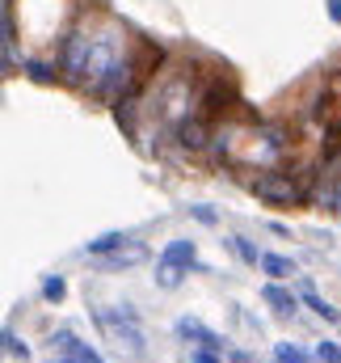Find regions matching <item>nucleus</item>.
Segmentation results:
<instances>
[{
  "label": "nucleus",
  "instance_id": "1",
  "mask_svg": "<svg viewBox=\"0 0 341 363\" xmlns=\"http://www.w3.org/2000/svg\"><path fill=\"white\" fill-rule=\"evenodd\" d=\"M249 190H253L257 199H265L270 207H295V203H308V194H304V186L299 178L287 169V165H274V169H261L253 182H249Z\"/></svg>",
  "mask_w": 341,
  "mask_h": 363
},
{
  "label": "nucleus",
  "instance_id": "2",
  "mask_svg": "<svg viewBox=\"0 0 341 363\" xmlns=\"http://www.w3.org/2000/svg\"><path fill=\"white\" fill-rule=\"evenodd\" d=\"M97 325L118 342V347H127V351H144L148 342H144V325H139V317H135V308H97Z\"/></svg>",
  "mask_w": 341,
  "mask_h": 363
},
{
  "label": "nucleus",
  "instance_id": "3",
  "mask_svg": "<svg viewBox=\"0 0 341 363\" xmlns=\"http://www.w3.org/2000/svg\"><path fill=\"white\" fill-rule=\"evenodd\" d=\"M181 271H202L194 241H169V245H165L161 267H156V283H161V287H177V283H181Z\"/></svg>",
  "mask_w": 341,
  "mask_h": 363
},
{
  "label": "nucleus",
  "instance_id": "4",
  "mask_svg": "<svg viewBox=\"0 0 341 363\" xmlns=\"http://www.w3.org/2000/svg\"><path fill=\"white\" fill-rule=\"evenodd\" d=\"M211 140H215V123L202 118L198 110L177 123V144H181L185 152H202V148H211Z\"/></svg>",
  "mask_w": 341,
  "mask_h": 363
},
{
  "label": "nucleus",
  "instance_id": "5",
  "mask_svg": "<svg viewBox=\"0 0 341 363\" xmlns=\"http://www.w3.org/2000/svg\"><path fill=\"white\" fill-rule=\"evenodd\" d=\"M177 338H185V342H194V347H207V351H224V338H219L215 330H207L202 321H194V317H181V321H177Z\"/></svg>",
  "mask_w": 341,
  "mask_h": 363
},
{
  "label": "nucleus",
  "instance_id": "6",
  "mask_svg": "<svg viewBox=\"0 0 341 363\" xmlns=\"http://www.w3.org/2000/svg\"><path fill=\"white\" fill-rule=\"evenodd\" d=\"M144 258H148V250L135 245V241H127V245H118L114 254H101L97 267H101V271H127V267H139Z\"/></svg>",
  "mask_w": 341,
  "mask_h": 363
},
{
  "label": "nucleus",
  "instance_id": "7",
  "mask_svg": "<svg viewBox=\"0 0 341 363\" xmlns=\"http://www.w3.org/2000/svg\"><path fill=\"white\" fill-rule=\"evenodd\" d=\"M261 300H265V304H270V308H274L278 317H291V313L299 308V300H295V296H291V291L282 287V279L265 283V287H261Z\"/></svg>",
  "mask_w": 341,
  "mask_h": 363
},
{
  "label": "nucleus",
  "instance_id": "8",
  "mask_svg": "<svg viewBox=\"0 0 341 363\" xmlns=\"http://www.w3.org/2000/svg\"><path fill=\"white\" fill-rule=\"evenodd\" d=\"M55 347H59V351H68V355H76L81 363H101V355H97L88 342H81L76 334H68V330H59V334H55Z\"/></svg>",
  "mask_w": 341,
  "mask_h": 363
},
{
  "label": "nucleus",
  "instance_id": "9",
  "mask_svg": "<svg viewBox=\"0 0 341 363\" xmlns=\"http://www.w3.org/2000/svg\"><path fill=\"white\" fill-rule=\"evenodd\" d=\"M25 72H30V81H38V85L64 81V64H51V60H25Z\"/></svg>",
  "mask_w": 341,
  "mask_h": 363
},
{
  "label": "nucleus",
  "instance_id": "10",
  "mask_svg": "<svg viewBox=\"0 0 341 363\" xmlns=\"http://www.w3.org/2000/svg\"><path fill=\"white\" fill-rule=\"evenodd\" d=\"M118 245H127V237L122 233H101V237H93L85 250H88V258H101V254H114Z\"/></svg>",
  "mask_w": 341,
  "mask_h": 363
},
{
  "label": "nucleus",
  "instance_id": "11",
  "mask_svg": "<svg viewBox=\"0 0 341 363\" xmlns=\"http://www.w3.org/2000/svg\"><path fill=\"white\" fill-rule=\"evenodd\" d=\"M299 296H304V304H308V308H312L316 317H325V321H341V317H337V308H333L329 300H320V296L312 291V283H304V291H299Z\"/></svg>",
  "mask_w": 341,
  "mask_h": 363
},
{
  "label": "nucleus",
  "instance_id": "12",
  "mask_svg": "<svg viewBox=\"0 0 341 363\" xmlns=\"http://www.w3.org/2000/svg\"><path fill=\"white\" fill-rule=\"evenodd\" d=\"M261 271L274 274V279H291V274H295V262L282 258V254H265V258H261Z\"/></svg>",
  "mask_w": 341,
  "mask_h": 363
},
{
  "label": "nucleus",
  "instance_id": "13",
  "mask_svg": "<svg viewBox=\"0 0 341 363\" xmlns=\"http://www.w3.org/2000/svg\"><path fill=\"white\" fill-rule=\"evenodd\" d=\"M0 342H4V351H8V355H13V359H30V347H25V342H21V338H17V334H13V330H4V334H0Z\"/></svg>",
  "mask_w": 341,
  "mask_h": 363
},
{
  "label": "nucleus",
  "instance_id": "14",
  "mask_svg": "<svg viewBox=\"0 0 341 363\" xmlns=\"http://www.w3.org/2000/svg\"><path fill=\"white\" fill-rule=\"evenodd\" d=\"M274 363H308V355H304L295 342H278V347H274Z\"/></svg>",
  "mask_w": 341,
  "mask_h": 363
},
{
  "label": "nucleus",
  "instance_id": "15",
  "mask_svg": "<svg viewBox=\"0 0 341 363\" xmlns=\"http://www.w3.org/2000/svg\"><path fill=\"white\" fill-rule=\"evenodd\" d=\"M232 245H236V254H241L249 267H257V262L265 258V254H257V245H253V241H245V237H232Z\"/></svg>",
  "mask_w": 341,
  "mask_h": 363
},
{
  "label": "nucleus",
  "instance_id": "16",
  "mask_svg": "<svg viewBox=\"0 0 341 363\" xmlns=\"http://www.w3.org/2000/svg\"><path fill=\"white\" fill-rule=\"evenodd\" d=\"M42 296H47V300H51V304H59V300H64V296H68V287H64V279H59V274H51V279H47V283H42Z\"/></svg>",
  "mask_w": 341,
  "mask_h": 363
},
{
  "label": "nucleus",
  "instance_id": "17",
  "mask_svg": "<svg viewBox=\"0 0 341 363\" xmlns=\"http://www.w3.org/2000/svg\"><path fill=\"white\" fill-rule=\"evenodd\" d=\"M316 359L320 363H341V347L337 342H320V347H316Z\"/></svg>",
  "mask_w": 341,
  "mask_h": 363
},
{
  "label": "nucleus",
  "instance_id": "18",
  "mask_svg": "<svg viewBox=\"0 0 341 363\" xmlns=\"http://www.w3.org/2000/svg\"><path fill=\"white\" fill-rule=\"evenodd\" d=\"M190 211H194V220H198V224H215V220H219L211 207H190Z\"/></svg>",
  "mask_w": 341,
  "mask_h": 363
},
{
  "label": "nucleus",
  "instance_id": "19",
  "mask_svg": "<svg viewBox=\"0 0 341 363\" xmlns=\"http://www.w3.org/2000/svg\"><path fill=\"white\" fill-rule=\"evenodd\" d=\"M194 363H219V355H215V351H207V347H202V351H194Z\"/></svg>",
  "mask_w": 341,
  "mask_h": 363
},
{
  "label": "nucleus",
  "instance_id": "20",
  "mask_svg": "<svg viewBox=\"0 0 341 363\" xmlns=\"http://www.w3.org/2000/svg\"><path fill=\"white\" fill-rule=\"evenodd\" d=\"M329 17L341 26V0H329Z\"/></svg>",
  "mask_w": 341,
  "mask_h": 363
},
{
  "label": "nucleus",
  "instance_id": "21",
  "mask_svg": "<svg viewBox=\"0 0 341 363\" xmlns=\"http://www.w3.org/2000/svg\"><path fill=\"white\" fill-rule=\"evenodd\" d=\"M55 363H81V359H76V355H68V351H64V359H55Z\"/></svg>",
  "mask_w": 341,
  "mask_h": 363
},
{
  "label": "nucleus",
  "instance_id": "22",
  "mask_svg": "<svg viewBox=\"0 0 341 363\" xmlns=\"http://www.w3.org/2000/svg\"><path fill=\"white\" fill-rule=\"evenodd\" d=\"M228 363H253V359H249V355H232Z\"/></svg>",
  "mask_w": 341,
  "mask_h": 363
},
{
  "label": "nucleus",
  "instance_id": "23",
  "mask_svg": "<svg viewBox=\"0 0 341 363\" xmlns=\"http://www.w3.org/2000/svg\"><path fill=\"white\" fill-rule=\"evenodd\" d=\"M333 207H337V211H341V186H337V190H333Z\"/></svg>",
  "mask_w": 341,
  "mask_h": 363
}]
</instances>
